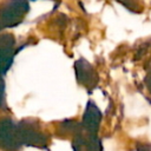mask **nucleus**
I'll return each mask as SVG.
<instances>
[{"label":"nucleus","instance_id":"nucleus-1","mask_svg":"<svg viewBox=\"0 0 151 151\" xmlns=\"http://www.w3.org/2000/svg\"><path fill=\"white\" fill-rule=\"evenodd\" d=\"M22 145L19 123L9 118L0 119V147L7 151H14Z\"/></svg>","mask_w":151,"mask_h":151},{"label":"nucleus","instance_id":"nucleus-2","mask_svg":"<svg viewBox=\"0 0 151 151\" xmlns=\"http://www.w3.org/2000/svg\"><path fill=\"white\" fill-rule=\"evenodd\" d=\"M28 11V4L25 1H9L0 8V29L13 27L21 21V18Z\"/></svg>","mask_w":151,"mask_h":151},{"label":"nucleus","instance_id":"nucleus-3","mask_svg":"<svg viewBox=\"0 0 151 151\" xmlns=\"http://www.w3.org/2000/svg\"><path fill=\"white\" fill-rule=\"evenodd\" d=\"M19 129L22 144L39 147H44L45 144H47V136L40 130V127L35 123H19Z\"/></svg>","mask_w":151,"mask_h":151},{"label":"nucleus","instance_id":"nucleus-4","mask_svg":"<svg viewBox=\"0 0 151 151\" xmlns=\"http://www.w3.org/2000/svg\"><path fill=\"white\" fill-rule=\"evenodd\" d=\"M13 46H14V40L12 35L6 34L1 37L0 39V77H2L12 65V61L14 59Z\"/></svg>","mask_w":151,"mask_h":151},{"label":"nucleus","instance_id":"nucleus-5","mask_svg":"<svg viewBox=\"0 0 151 151\" xmlns=\"http://www.w3.org/2000/svg\"><path fill=\"white\" fill-rule=\"evenodd\" d=\"M100 118H101V114H100L99 109L96 106L93 101H88L84 117H83V122L80 123L83 130L86 133L96 134L98 131L99 124H100Z\"/></svg>","mask_w":151,"mask_h":151},{"label":"nucleus","instance_id":"nucleus-6","mask_svg":"<svg viewBox=\"0 0 151 151\" xmlns=\"http://www.w3.org/2000/svg\"><path fill=\"white\" fill-rule=\"evenodd\" d=\"M76 74L78 81L84 86H94L97 83V73L94 68L84 59L76 63Z\"/></svg>","mask_w":151,"mask_h":151},{"label":"nucleus","instance_id":"nucleus-7","mask_svg":"<svg viewBox=\"0 0 151 151\" xmlns=\"http://www.w3.org/2000/svg\"><path fill=\"white\" fill-rule=\"evenodd\" d=\"M73 150L74 151H101L100 140L96 137V134L90 133H78L73 140Z\"/></svg>","mask_w":151,"mask_h":151},{"label":"nucleus","instance_id":"nucleus-8","mask_svg":"<svg viewBox=\"0 0 151 151\" xmlns=\"http://www.w3.org/2000/svg\"><path fill=\"white\" fill-rule=\"evenodd\" d=\"M4 99H5V85L0 77V106L4 105Z\"/></svg>","mask_w":151,"mask_h":151},{"label":"nucleus","instance_id":"nucleus-9","mask_svg":"<svg viewBox=\"0 0 151 151\" xmlns=\"http://www.w3.org/2000/svg\"><path fill=\"white\" fill-rule=\"evenodd\" d=\"M137 151H151V144H142V145H138Z\"/></svg>","mask_w":151,"mask_h":151},{"label":"nucleus","instance_id":"nucleus-10","mask_svg":"<svg viewBox=\"0 0 151 151\" xmlns=\"http://www.w3.org/2000/svg\"><path fill=\"white\" fill-rule=\"evenodd\" d=\"M146 84H147V86H149V88L151 90V72L149 73V76H147V78H146Z\"/></svg>","mask_w":151,"mask_h":151}]
</instances>
